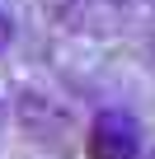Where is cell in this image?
Returning <instances> with one entry per match:
<instances>
[{
    "mask_svg": "<svg viewBox=\"0 0 155 159\" xmlns=\"http://www.w3.org/2000/svg\"><path fill=\"white\" fill-rule=\"evenodd\" d=\"M141 126L122 108H104L90 122V159H141Z\"/></svg>",
    "mask_w": 155,
    "mask_h": 159,
    "instance_id": "1",
    "label": "cell"
},
{
    "mask_svg": "<svg viewBox=\"0 0 155 159\" xmlns=\"http://www.w3.org/2000/svg\"><path fill=\"white\" fill-rule=\"evenodd\" d=\"M14 117H19V126L28 131V136H61L66 131V108L56 103V98H47V94H38V89H24L19 94V103H14Z\"/></svg>",
    "mask_w": 155,
    "mask_h": 159,
    "instance_id": "2",
    "label": "cell"
},
{
    "mask_svg": "<svg viewBox=\"0 0 155 159\" xmlns=\"http://www.w3.org/2000/svg\"><path fill=\"white\" fill-rule=\"evenodd\" d=\"M127 0H52V14L70 28H104L122 14Z\"/></svg>",
    "mask_w": 155,
    "mask_h": 159,
    "instance_id": "3",
    "label": "cell"
},
{
    "mask_svg": "<svg viewBox=\"0 0 155 159\" xmlns=\"http://www.w3.org/2000/svg\"><path fill=\"white\" fill-rule=\"evenodd\" d=\"M10 42H14V19H10L5 10H0V56L10 52Z\"/></svg>",
    "mask_w": 155,
    "mask_h": 159,
    "instance_id": "4",
    "label": "cell"
},
{
    "mask_svg": "<svg viewBox=\"0 0 155 159\" xmlns=\"http://www.w3.org/2000/svg\"><path fill=\"white\" fill-rule=\"evenodd\" d=\"M5 117H10V103H5V94H0V126H5Z\"/></svg>",
    "mask_w": 155,
    "mask_h": 159,
    "instance_id": "5",
    "label": "cell"
},
{
    "mask_svg": "<svg viewBox=\"0 0 155 159\" xmlns=\"http://www.w3.org/2000/svg\"><path fill=\"white\" fill-rule=\"evenodd\" d=\"M150 159H155V150H150Z\"/></svg>",
    "mask_w": 155,
    "mask_h": 159,
    "instance_id": "6",
    "label": "cell"
}]
</instances>
